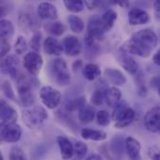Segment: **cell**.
<instances>
[{
	"label": "cell",
	"instance_id": "1",
	"mask_svg": "<svg viewBox=\"0 0 160 160\" xmlns=\"http://www.w3.org/2000/svg\"><path fill=\"white\" fill-rule=\"evenodd\" d=\"M158 38L155 31L145 28L134 33L131 38L122 45L120 50L128 54L147 58L151 55L153 50L158 46Z\"/></svg>",
	"mask_w": 160,
	"mask_h": 160
},
{
	"label": "cell",
	"instance_id": "2",
	"mask_svg": "<svg viewBox=\"0 0 160 160\" xmlns=\"http://www.w3.org/2000/svg\"><path fill=\"white\" fill-rule=\"evenodd\" d=\"M38 81L35 76L21 75L17 79V92L23 107H32L36 101V89Z\"/></svg>",
	"mask_w": 160,
	"mask_h": 160
},
{
	"label": "cell",
	"instance_id": "3",
	"mask_svg": "<svg viewBox=\"0 0 160 160\" xmlns=\"http://www.w3.org/2000/svg\"><path fill=\"white\" fill-rule=\"evenodd\" d=\"M22 118L29 128H38L48 119V112L41 106H33L22 111Z\"/></svg>",
	"mask_w": 160,
	"mask_h": 160
},
{
	"label": "cell",
	"instance_id": "4",
	"mask_svg": "<svg viewBox=\"0 0 160 160\" xmlns=\"http://www.w3.org/2000/svg\"><path fill=\"white\" fill-rule=\"evenodd\" d=\"M50 72L53 81L60 86H66L70 83V72L67 62L60 57L53 59L50 65Z\"/></svg>",
	"mask_w": 160,
	"mask_h": 160
},
{
	"label": "cell",
	"instance_id": "5",
	"mask_svg": "<svg viewBox=\"0 0 160 160\" xmlns=\"http://www.w3.org/2000/svg\"><path fill=\"white\" fill-rule=\"evenodd\" d=\"M39 98L45 107L53 110L59 106L62 96L57 89L52 86H43L39 91Z\"/></svg>",
	"mask_w": 160,
	"mask_h": 160
},
{
	"label": "cell",
	"instance_id": "6",
	"mask_svg": "<svg viewBox=\"0 0 160 160\" xmlns=\"http://www.w3.org/2000/svg\"><path fill=\"white\" fill-rule=\"evenodd\" d=\"M43 66V59L38 52H30L23 57V67L31 76H37Z\"/></svg>",
	"mask_w": 160,
	"mask_h": 160
},
{
	"label": "cell",
	"instance_id": "7",
	"mask_svg": "<svg viewBox=\"0 0 160 160\" xmlns=\"http://www.w3.org/2000/svg\"><path fill=\"white\" fill-rule=\"evenodd\" d=\"M20 68V60L15 54L7 55L0 62V71L3 74L9 75L12 79H18Z\"/></svg>",
	"mask_w": 160,
	"mask_h": 160
},
{
	"label": "cell",
	"instance_id": "8",
	"mask_svg": "<svg viewBox=\"0 0 160 160\" xmlns=\"http://www.w3.org/2000/svg\"><path fill=\"white\" fill-rule=\"evenodd\" d=\"M22 137V128L17 123H12L6 125L0 128V140L8 142L13 143L20 141Z\"/></svg>",
	"mask_w": 160,
	"mask_h": 160
},
{
	"label": "cell",
	"instance_id": "9",
	"mask_svg": "<svg viewBox=\"0 0 160 160\" xmlns=\"http://www.w3.org/2000/svg\"><path fill=\"white\" fill-rule=\"evenodd\" d=\"M18 119L17 112L8 104L7 101L0 98V128L6 125L16 123Z\"/></svg>",
	"mask_w": 160,
	"mask_h": 160
},
{
	"label": "cell",
	"instance_id": "10",
	"mask_svg": "<svg viewBox=\"0 0 160 160\" xmlns=\"http://www.w3.org/2000/svg\"><path fill=\"white\" fill-rule=\"evenodd\" d=\"M160 109L158 106H156L149 110L144 116V127L145 128L152 132L158 133L160 129Z\"/></svg>",
	"mask_w": 160,
	"mask_h": 160
},
{
	"label": "cell",
	"instance_id": "11",
	"mask_svg": "<svg viewBox=\"0 0 160 160\" xmlns=\"http://www.w3.org/2000/svg\"><path fill=\"white\" fill-rule=\"evenodd\" d=\"M116 59L123 68L131 75H135L139 72V64L128 53L119 50L116 53Z\"/></svg>",
	"mask_w": 160,
	"mask_h": 160
},
{
	"label": "cell",
	"instance_id": "12",
	"mask_svg": "<svg viewBox=\"0 0 160 160\" xmlns=\"http://www.w3.org/2000/svg\"><path fill=\"white\" fill-rule=\"evenodd\" d=\"M105 30L102 26L100 17L98 15H92L88 19L87 22V34L96 40L102 39L104 38Z\"/></svg>",
	"mask_w": 160,
	"mask_h": 160
},
{
	"label": "cell",
	"instance_id": "13",
	"mask_svg": "<svg viewBox=\"0 0 160 160\" xmlns=\"http://www.w3.org/2000/svg\"><path fill=\"white\" fill-rule=\"evenodd\" d=\"M63 51H65L66 54L69 56H77L82 52V43L79 38L75 36L69 35L67 36L62 43Z\"/></svg>",
	"mask_w": 160,
	"mask_h": 160
},
{
	"label": "cell",
	"instance_id": "14",
	"mask_svg": "<svg viewBox=\"0 0 160 160\" xmlns=\"http://www.w3.org/2000/svg\"><path fill=\"white\" fill-rule=\"evenodd\" d=\"M150 21L149 14L140 8H133L128 12V22L131 25L146 24Z\"/></svg>",
	"mask_w": 160,
	"mask_h": 160
},
{
	"label": "cell",
	"instance_id": "15",
	"mask_svg": "<svg viewBox=\"0 0 160 160\" xmlns=\"http://www.w3.org/2000/svg\"><path fill=\"white\" fill-rule=\"evenodd\" d=\"M38 15L42 20H55L58 17V10L52 3L43 2L38 7Z\"/></svg>",
	"mask_w": 160,
	"mask_h": 160
},
{
	"label": "cell",
	"instance_id": "16",
	"mask_svg": "<svg viewBox=\"0 0 160 160\" xmlns=\"http://www.w3.org/2000/svg\"><path fill=\"white\" fill-rule=\"evenodd\" d=\"M104 76L107 79V81L112 84H113L115 87L124 85L127 82L126 76L122 73V71L116 68H106L104 70Z\"/></svg>",
	"mask_w": 160,
	"mask_h": 160
},
{
	"label": "cell",
	"instance_id": "17",
	"mask_svg": "<svg viewBox=\"0 0 160 160\" xmlns=\"http://www.w3.org/2000/svg\"><path fill=\"white\" fill-rule=\"evenodd\" d=\"M125 149L131 160H140L142 146L135 138L128 137L125 141Z\"/></svg>",
	"mask_w": 160,
	"mask_h": 160
},
{
	"label": "cell",
	"instance_id": "18",
	"mask_svg": "<svg viewBox=\"0 0 160 160\" xmlns=\"http://www.w3.org/2000/svg\"><path fill=\"white\" fill-rule=\"evenodd\" d=\"M44 52L50 55H56L59 56L63 52L62 43L53 37H48L44 40Z\"/></svg>",
	"mask_w": 160,
	"mask_h": 160
},
{
	"label": "cell",
	"instance_id": "19",
	"mask_svg": "<svg viewBox=\"0 0 160 160\" xmlns=\"http://www.w3.org/2000/svg\"><path fill=\"white\" fill-rule=\"evenodd\" d=\"M135 111L130 108L127 107L123 112L118 116V118L115 120V128H125L128 127L135 119Z\"/></svg>",
	"mask_w": 160,
	"mask_h": 160
},
{
	"label": "cell",
	"instance_id": "20",
	"mask_svg": "<svg viewBox=\"0 0 160 160\" xmlns=\"http://www.w3.org/2000/svg\"><path fill=\"white\" fill-rule=\"evenodd\" d=\"M122 98V93L119 88L115 86L109 87L104 90V100L111 108H114Z\"/></svg>",
	"mask_w": 160,
	"mask_h": 160
},
{
	"label": "cell",
	"instance_id": "21",
	"mask_svg": "<svg viewBox=\"0 0 160 160\" xmlns=\"http://www.w3.org/2000/svg\"><path fill=\"white\" fill-rule=\"evenodd\" d=\"M56 141L62 158L64 160L70 159L73 155V144L71 143V142L65 136H58Z\"/></svg>",
	"mask_w": 160,
	"mask_h": 160
},
{
	"label": "cell",
	"instance_id": "22",
	"mask_svg": "<svg viewBox=\"0 0 160 160\" xmlns=\"http://www.w3.org/2000/svg\"><path fill=\"white\" fill-rule=\"evenodd\" d=\"M116 19H117V12L114 9L109 8L102 14V16L100 17V21L105 32L110 31L113 27Z\"/></svg>",
	"mask_w": 160,
	"mask_h": 160
},
{
	"label": "cell",
	"instance_id": "23",
	"mask_svg": "<svg viewBox=\"0 0 160 160\" xmlns=\"http://www.w3.org/2000/svg\"><path fill=\"white\" fill-rule=\"evenodd\" d=\"M96 110L93 106H89V105H83L79 109V113H78V118L79 120L83 123V124H87L92 122L95 117H96Z\"/></svg>",
	"mask_w": 160,
	"mask_h": 160
},
{
	"label": "cell",
	"instance_id": "24",
	"mask_svg": "<svg viewBox=\"0 0 160 160\" xmlns=\"http://www.w3.org/2000/svg\"><path fill=\"white\" fill-rule=\"evenodd\" d=\"M81 135L84 140H90L94 142H102L107 139V133L92 128H82L81 131Z\"/></svg>",
	"mask_w": 160,
	"mask_h": 160
},
{
	"label": "cell",
	"instance_id": "25",
	"mask_svg": "<svg viewBox=\"0 0 160 160\" xmlns=\"http://www.w3.org/2000/svg\"><path fill=\"white\" fill-rule=\"evenodd\" d=\"M82 76L88 80V81H94L97 78H98L101 74V70L100 68L93 63H89L86 64L83 68H82Z\"/></svg>",
	"mask_w": 160,
	"mask_h": 160
},
{
	"label": "cell",
	"instance_id": "26",
	"mask_svg": "<svg viewBox=\"0 0 160 160\" xmlns=\"http://www.w3.org/2000/svg\"><path fill=\"white\" fill-rule=\"evenodd\" d=\"M14 35V25L8 21L2 19L0 20V39L8 40Z\"/></svg>",
	"mask_w": 160,
	"mask_h": 160
},
{
	"label": "cell",
	"instance_id": "27",
	"mask_svg": "<svg viewBox=\"0 0 160 160\" xmlns=\"http://www.w3.org/2000/svg\"><path fill=\"white\" fill-rule=\"evenodd\" d=\"M68 22L70 30L74 33H82L84 29L83 21L77 15H69L68 17Z\"/></svg>",
	"mask_w": 160,
	"mask_h": 160
},
{
	"label": "cell",
	"instance_id": "28",
	"mask_svg": "<svg viewBox=\"0 0 160 160\" xmlns=\"http://www.w3.org/2000/svg\"><path fill=\"white\" fill-rule=\"evenodd\" d=\"M45 28L50 34H52V36H56V37L62 36L64 34L65 30H66L65 25L61 22H58V21L48 22L45 25Z\"/></svg>",
	"mask_w": 160,
	"mask_h": 160
},
{
	"label": "cell",
	"instance_id": "29",
	"mask_svg": "<svg viewBox=\"0 0 160 160\" xmlns=\"http://www.w3.org/2000/svg\"><path fill=\"white\" fill-rule=\"evenodd\" d=\"M87 153V145L80 141L75 142L73 144V160H82Z\"/></svg>",
	"mask_w": 160,
	"mask_h": 160
},
{
	"label": "cell",
	"instance_id": "30",
	"mask_svg": "<svg viewBox=\"0 0 160 160\" xmlns=\"http://www.w3.org/2000/svg\"><path fill=\"white\" fill-rule=\"evenodd\" d=\"M64 5L68 11L71 12H81L84 8V4L81 0H65Z\"/></svg>",
	"mask_w": 160,
	"mask_h": 160
},
{
	"label": "cell",
	"instance_id": "31",
	"mask_svg": "<svg viewBox=\"0 0 160 160\" xmlns=\"http://www.w3.org/2000/svg\"><path fill=\"white\" fill-rule=\"evenodd\" d=\"M19 24L23 29H33L35 22L29 14L22 13L19 16Z\"/></svg>",
	"mask_w": 160,
	"mask_h": 160
},
{
	"label": "cell",
	"instance_id": "32",
	"mask_svg": "<svg viewBox=\"0 0 160 160\" xmlns=\"http://www.w3.org/2000/svg\"><path fill=\"white\" fill-rule=\"evenodd\" d=\"M96 118H97V123L101 127L109 126L110 123H111V119H112L110 113L107 111H104V110L98 112L97 114H96Z\"/></svg>",
	"mask_w": 160,
	"mask_h": 160
},
{
	"label": "cell",
	"instance_id": "33",
	"mask_svg": "<svg viewBox=\"0 0 160 160\" xmlns=\"http://www.w3.org/2000/svg\"><path fill=\"white\" fill-rule=\"evenodd\" d=\"M27 42L25 40V38L22 37V36H20L17 38V40L15 41V44H14V51H15V53L20 55V54H22L26 50H27Z\"/></svg>",
	"mask_w": 160,
	"mask_h": 160
},
{
	"label": "cell",
	"instance_id": "34",
	"mask_svg": "<svg viewBox=\"0 0 160 160\" xmlns=\"http://www.w3.org/2000/svg\"><path fill=\"white\" fill-rule=\"evenodd\" d=\"M41 38H42V34L39 31L38 32H36L32 36V38H31V39L29 41V46L33 50V52H38L39 51V49H40V43H41Z\"/></svg>",
	"mask_w": 160,
	"mask_h": 160
},
{
	"label": "cell",
	"instance_id": "35",
	"mask_svg": "<svg viewBox=\"0 0 160 160\" xmlns=\"http://www.w3.org/2000/svg\"><path fill=\"white\" fill-rule=\"evenodd\" d=\"M91 102L94 106H101L104 102V90H96L91 97Z\"/></svg>",
	"mask_w": 160,
	"mask_h": 160
},
{
	"label": "cell",
	"instance_id": "36",
	"mask_svg": "<svg viewBox=\"0 0 160 160\" xmlns=\"http://www.w3.org/2000/svg\"><path fill=\"white\" fill-rule=\"evenodd\" d=\"M1 87H2L3 93L6 96V98L11 99L13 101L16 100L15 93H14V91L12 89V86H11V84H10V82L8 81H4L3 83H2V85H1Z\"/></svg>",
	"mask_w": 160,
	"mask_h": 160
},
{
	"label": "cell",
	"instance_id": "37",
	"mask_svg": "<svg viewBox=\"0 0 160 160\" xmlns=\"http://www.w3.org/2000/svg\"><path fill=\"white\" fill-rule=\"evenodd\" d=\"M85 98L82 97V98H77L71 101H69L68 104H67V110L68 112H73L75 110H79L82 106H83L85 104Z\"/></svg>",
	"mask_w": 160,
	"mask_h": 160
},
{
	"label": "cell",
	"instance_id": "38",
	"mask_svg": "<svg viewBox=\"0 0 160 160\" xmlns=\"http://www.w3.org/2000/svg\"><path fill=\"white\" fill-rule=\"evenodd\" d=\"M9 160H27L23 151L19 147H12L9 152Z\"/></svg>",
	"mask_w": 160,
	"mask_h": 160
},
{
	"label": "cell",
	"instance_id": "39",
	"mask_svg": "<svg viewBox=\"0 0 160 160\" xmlns=\"http://www.w3.org/2000/svg\"><path fill=\"white\" fill-rule=\"evenodd\" d=\"M111 150L114 153V155H121L122 150H123V143H122V139L119 137L113 138L112 142H111Z\"/></svg>",
	"mask_w": 160,
	"mask_h": 160
},
{
	"label": "cell",
	"instance_id": "40",
	"mask_svg": "<svg viewBox=\"0 0 160 160\" xmlns=\"http://www.w3.org/2000/svg\"><path fill=\"white\" fill-rule=\"evenodd\" d=\"M127 107H128V105L127 104V102L126 101H124V100H121L115 107H114V110H113V112H112V115L111 116L112 117V119L113 120V121H115L117 118H118V116L123 112V111L127 108Z\"/></svg>",
	"mask_w": 160,
	"mask_h": 160
},
{
	"label": "cell",
	"instance_id": "41",
	"mask_svg": "<svg viewBox=\"0 0 160 160\" xmlns=\"http://www.w3.org/2000/svg\"><path fill=\"white\" fill-rule=\"evenodd\" d=\"M83 4L88 8V9H95L96 8H98V6H100L101 2L100 1H85L83 2Z\"/></svg>",
	"mask_w": 160,
	"mask_h": 160
},
{
	"label": "cell",
	"instance_id": "42",
	"mask_svg": "<svg viewBox=\"0 0 160 160\" xmlns=\"http://www.w3.org/2000/svg\"><path fill=\"white\" fill-rule=\"evenodd\" d=\"M149 154H150V157H151V159L152 160H160L159 152H158V149L157 147H153L150 150Z\"/></svg>",
	"mask_w": 160,
	"mask_h": 160
},
{
	"label": "cell",
	"instance_id": "43",
	"mask_svg": "<svg viewBox=\"0 0 160 160\" xmlns=\"http://www.w3.org/2000/svg\"><path fill=\"white\" fill-rule=\"evenodd\" d=\"M154 8H155V11H156V16L158 19L160 15V2L158 0L154 2Z\"/></svg>",
	"mask_w": 160,
	"mask_h": 160
},
{
	"label": "cell",
	"instance_id": "44",
	"mask_svg": "<svg viewBox=\"0 0 160 160\" xmlns=\"http://www.w3.org/2000/svg\"><path fill=\"white\" fill-rule=\"evenodd\" d=\"M151 85L156 88V89H158L159 88V78L158 77H154L151 81Z\"/></svg>",
	"mask_w": 160,
	"mask_h": 160
},
{
	"label": "cell",
	"instance_id": "45",
	"mask_svg": "<svg viewBox=\"0 0 160 160\" xmlns=\"http://www.w3.org/2000/svg\"><path fill=\"white\" fill-rule=\"evenodd\" d=\"M153 61L154 63L157 65V66H159L160 65V51L158 50L153 56Z\"/></svg>",
	"mask_w": 160,
	"mask_h": 160
},
{
	"label": "cell",
	"instance_id": "46",
	"mask_svg": "<svg viewBox=\"0 0 160 160\" xmlns=\"http://www.w3.org/2000/svg\"><path fill=\"white\" fill-rule=\"evenodd\" d=\"M8 14V10L7 8L5 6H3L2 4H0V19L2 20L3 17H5Z\"/></svg>",
	"mask_w": 160,
	"mask_h": 160
},
{
	"label": "cell",
	"instance_id": "47",
	"mask_svg": "<svg viewBox=\"0 0 160 160\" xmlns=\"http://www.w3.org/2000/svg\"><path fill=\"white\" fill-rule=\"evenodd\" d=\"M82 65V60H77V61H75V62L73 63V65H72V68H73L74 71H76V70H78L79 68H81Z\"/></svg>",
	"mask_w": 160,
	"mask_h": 160
},
{
	"label": "cell",
	"instance_id": "48",
	"mask_svg": "<svg viewBox=\"0 0 160 160\" xmlns=\"http://www.w3.org/2000/svg\"><path fill=\"white\" fill-rule=\"evenodd\" d=\"M85 160H103V158H102L101 156H99L98 154H94V155L89 156Z\"/></svg>",
	"mask_w": 160,
	"mask_h": 160
},
{
	"label": "cell",
	"instance_id": "49",
	"mask_svg": "<svg viewBox=\"0 0 160 160\" xmlns=\"http://www.w3.org/2000/svg\"><path fill=\"white\" fill-rule=\"evenodd\" d=\"M116 4H118L122 8H128L129 6V3L128 1H117Z\"/></svg>",
	"mask_w": 160,
	"mask_h": 160
},
{
	"label": "cell",
	"instance_id": "50",
	"mask_svg": "<svg viewBox=\"0 0 160 160\" xmlns=\"http://www.w3.org/2000/svg\"><path fill=\"white\" fill-rule=\"evenodd\" d=\"M0 160H4V158H3V156L0 154Z\"/></svg>",
	"mask_w": 160,
	"mask_h": 160
}]
</instances>
